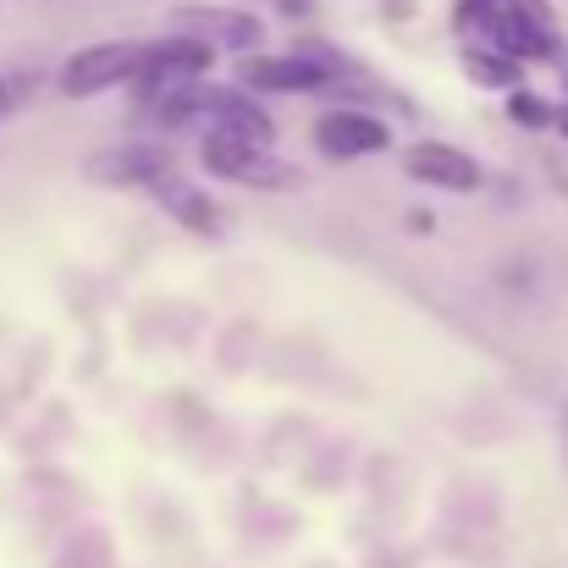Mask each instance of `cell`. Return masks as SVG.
<instances>
[{"label": "cell", "instance_id": "52a82bcc", "mask_svg": "<svg viewBox=\"0 0 568 568\" xmlns=\"http://www.w3.org/2000/svg\"><path fill=\"white\" fill-rule=\"evenodd\" d=\"M310 139L326 161H371L392 150V122H381L365 105H326L310 122Z\"/></svg>", "mask_w": 568, "mask_h": 568}, {"label": "cell", "instance_id": "5bb4252c", "mask_svg": "<svg viewBox=\"0 0 568 568\" xmlns=\"http://www.w3.org/2000/svg\"><path fill=\"white\" fill-rule=\"evenodd\" d=\"M552 133H564V144H568V100L552 105Z\"/></svg>", "mask_w": 568, "mask_h": 568}, {"label": "cell", "instance_id": "8992f818", "mask_svg": "<svg viewBox=\"0 0 568 568\" xmlns=\"http://www.w3.org/2000/svg\"><path fill=\"white\" fill-rule=\"evenodd\" d=\"M166 172H178V161H172V144H161V139H122V144H105L83 161V178L111 193H144Z\"/></svg>", "mask_w": 568, "mask_h": 568}, {"label": "cell", "instance_id": "9c48e42d", "mask_svg": "<svg viewBox=\"0 0 568 568\" xmlns=\"http://www.w3.org/2000/svg\"><path fill=\"white\" fill-rule=\"evenodd\" d=\"M150 199L183 226V232H193V237H215L221 232V204L210 199V193L199 189V183H189L183 172H166V178H155L150 183Z\"/></svg>", "mask_w": 568, "mask_h": 568}, {"label": "cell", "instance_id": "8fae6325", "mask_svg": "<svg viewBox=\"0 0 568 568\" xmlns=\"http://www.w3.org/2000/svg\"><path fill=\"white\" fill-rule=\"evenodd\" d=\"M503 111H508V122H519V128H530V133H547L552 128V105L536 94V89H508L503 94Z\"/></svg>", "mask_w": 568, "mask_h": 568}, {"label": "cell", "instance_id": "7c38bea8", "mask_svg": "<svg viewBox=\"0 0 568 568\" xmlns=\"http://www.w3.org/2000/svg\"><path fill=\"white\" fill-rule=\"evenodd\" d=\"M28 89H33V78H22V72H0V116H11V111L28 100Z\"/></svg>", "mask_w": 568, "mask_h": 568}, {"label": "cell", "instance_id": "277c9868", "mask_svg": "<svg viewBox=\"0 0 568 568\" xmlns=\"http://www.w3.org/2000/svg\"><path fill=\"white\" fill-rule=\"evenodd\" d=\"M139 55H144L139 39H100V44H83V50H72V55L61 61L55 89H61L67 100H100V94H111V89H133Z\"/></svg>", "mask_w": 568, "mask_h": 568}, {"label": "cell", "instance_id": "9a60e30c", "mask_svg": "<svg viewBox=\"0 0 568 568\" xmlns=\"http://www.w3.org/2000/svg\"><path fill=\"white\" fill-rule=\"evenodd\" d=\"M552 67H558V83H564V94H568V44L558 50V61H552Z\"/></svg>", "mask_w": 568, "mask_h": 568}, {"label": "cell", "instance_id": "4fadbf2b", "mask_svg": "<svg viewBox=\"0 0 568 568\" xmlns=\"http://www.w3.org/2000/svg\"><path fill=\"white\" fill-rule=\"evenodd\" d=\"M271 6H276V11H282V17H304V11H310V6H315V0H271Z\"/></svg>", "mask_w": 568, "mask_h": 568}, {"label": "cell", "instance_id": "30bf717a", "mask_svg": "<svg viewBox=\"0 0 568 568\" xmlns=\"http://www.w3.org/2000/svg\"><path fill=\"white\" fill-rule=\"evenodd\" d=\"M458 72H464L469 83H480V89H497V94H508V89L525 83V67H519L514 55L480 44V39H464V50H458Z\"/></svg>", "mask_w": 568, "mask_h": 568}, {"label": "cell", "instance_id": "ba28073f", "mask_svg": "<svg viewBox=\"0 0 568 568\" xmlns=\"http://www.w3.org/2000/svg\"><path fill=\"white\" fill-rule=\"evenodd\" d=\"M403 178L419 183V189L436 193H480L486 189V172L469 150L447 144V139H414L403 150Z\"/></svg>", "mask_w": 568, "mask_h": 568}, {"label": "cell", "instance_id": "7a4b0ae2", "mask_svg": "<svg viewBox=\"0 0 568 568\" xmlns=\"http://www.w3.org/2000/svg\"><path fill=\"white\" fill-rule=\"evenodd\" d=\"M199 166L215 183L254 193H293L304 189L298 161L276 155V144H254V139H232V133H199Z\"/></svg>", "mask_w": 568, "mask_h": 568}, {"label": "cell", "instance_id": "3957f363", "mask_svg": "<svg viewBox=\"0 0 568 568\" xmlns=\"http://www.w3.org/2000/svg\"><path fill=\"white\" fill-rule=\"evenodd\" d=\"M166 33L199 39L215 55H237V61L254 55V50H265V17L254 6H199V0H183L166 17Z\"/></svg>", "mask_w": 568, "mask_h": 568}, {"label": "cell", "instance_id": "5b68a950", "mask_svg": "<svg viewBox=\"0 0 568 568\" xmlns=\"http://www.w3.org/2000/svg\"><path fill=\"white\" fill-rule=\"evenodd\" d=\"M215 72V50L199 44V39H183V33H166L155 44H144L139 55V78H133V94L139 105L172 94V89H189V83H204Z\"/></svg>", "mask_w": 568, "mask_h": 568}, {"label": "cell", "instance_id": "6da1fadb", "mask_svg": "<svg viewBox=\"0 0 568 568\" xmlns=\"http://www.w3.org/2000/svg\"><path fill=\"white\" fill-rule=\"evenodd\" d=\"M348 72L332 44H293V50H254L237 61V89L248 94H326Z\"/></svg>", "mask_w": 568, "mask_h": 568}]
</instances>
